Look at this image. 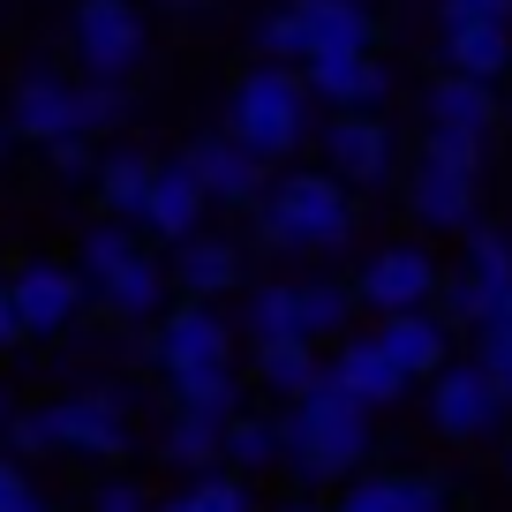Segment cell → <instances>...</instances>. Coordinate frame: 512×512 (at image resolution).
<instances>
[{
	"instance_id": "obj_1",
	"label": "cell",
	"mask_w": 512,
	"mask_h": 512,
	"mask_svg": "<svg viewBox=\"0 0 512 512\" xmlns=\"http://www.w3.org/2000/svg\"><path fill=\"white\" fill-rule=\"evenodd\" d=\"M279 445H287V467H302L309 482H339L369 460V407L347 400L332 377H317L279 415Z\"/></svg>"
},
{
	"instance_id": "obj_2",
	"label": "cell",
	"mask_w": 512,
	"mask_h": 512,
	"mask_svg": "<svg viewBox=\"0 0 512 512\" xmlns=\"http://www.w3.org/2000/svg\"><path fill=\"white\" fill-rule=\"evenodd\" d=\"M128 113V91L121 83H68L53 76V68H31V76L16 83V98H8V128H16V144H68V136H98V128H113Z\"/></svg>"
},
{
	"instance_id": "obj_3",
	"label": "cell",
	"mask_w": 512,
	"mask_h": 512,
	"mask_svg": "<svg viewBox=\"0 0 512 512\" xmlns=\"http://www.w3.org/2000/svg\"><path fill=\"white\" fill-rule=\"evenodd\" d=\"M166 264L128 234V219H98L83 234V294L113 309L121 324H144V317H166Z\"/></svg>"
},
{
	"instance_id": "obj_4",
	"label": "cell",
	"mask_w": 512,
	"mask_h": 512,
	"mask_svg": "<svg viewBox=\"0 0 512 512\" xmlns=\"http://www.w3.org/2000/svg\"><path fill=\"white\" fill-rule=\"evenodd\" d=\"M309 83L294 76L287 61H256L249 76L234 83V98H226V136L234 144H249L256 159H287L294 144L309 136Z\"/></svg>"
},
{
	"instance_id": "obj_5",
	"label": "cell",
	"mask_w": 512,
	"mask_h": 512,
	"mask_svg": "<svg viewBox=\"0 0 512 512\" xmlns=\"http://www.w3.org/2000/svg\"><path fill=\"white\" fill-rule=\"evenodd\" d=\"M256 226H264V249H347L354 241V196L347 181L324 166V174H287L272 196H264V211H256Z\"/></svg>"
},
{
	"instance_id": "obj_6",
	"label": "cell",
	"mask_w": 512,
	"mask_h": 512,
	"mask_svg": "<svg viewBox=\"0 0 512 512\" xmlns=\"http://www.w3.org/2000/svg\"><path fill=\"white\" fill-rule=\"evenodd\" d=\"M264 61H324V53H369L377 23L362 0H287L279 16H264L256 31Z\"/></svg>"
},
{
	"instance_id": "obj_7",
	"label": "cell",
	"mask_w": 512,
	"mask_h": 512,
	"mask_svg": "<svg viewBox=\"0 0 512 512\" xmlns=\"http://www.w3.org/2000/svg\"><path fill=\"white\" fill-rule=\"evenodd\" d=\"M68 46H76V61H83L91 83H128L144 68V46H151L144 8H136V0H83L76 23H68Z\"/></svg>"
},
{
	"instance_id": "obj_8",
	"label": "cell",
	"mask_w": 512,
	"mask_h": 512,
	"mask_svg": "<svg viewBox=\"0 0 512 512\" xmlns=\"http://www.w3.org/2000/svg\"><path fill=\"white\" fill-rule=\"evenodd\" d=\"M437 302H445V324H475L482 332V324L512 302V234L467 226V256H460V272L437 287Z\"/></svg>"
},
{
	"instance_id": "obj_9",
	"label": "cell",
	"mask_w": 512,
	"mask_h": 512,
	"mask_svg": "<svg viewBox=\"0 0 512 512\" xmlns=\"http://www.w3.org/2000/svg\"><path fill=\"white\" fill-rule=\"evenodd\" d=\"M505 392H497V377L482 362H445L430 377V430L452 437V445H482V437H497V422H505Z\"/></svg>"
},
{
	"instance_id": "obj_10",
	"label": "cell",
	"mask_w": 512,
	"mask_h": 512,
	"mask_svg": "<svg viewBox=\"0 0 512 512\" xmlns=\"http://www.w3.org/2000/svg\"><path fill=\"white\" fill-rule=\"evenodd\" d=\"M437 287H445V272H437V256L415 249V241H392V249H377L362 264V279H354V309H377V317H400V309H430Z\"/></svg>"
},
{
	"instance_id": "obj_11",
	"label": "cell",
	"mask_w": 512,
	"mask_h": 512,
	"mask_svg": "<svg viewBox=\"0 0 512 512\" xmlns=\"http://www.w3.org/2000/svg\"><path fill=\"white\" fill-rule=\"evenodd\" d=\"M166 377H189V369H226L234 362V324L219 317L211 302H174L159 317V339H151Z\"/></svg>"
},
{
	"instance_id": "obj_12",
	"label": "cell",
	"mask_w": 512,
	"mask_h": 512,
	"mask_svg": "<svg viewBox=\"0 0 512 512\" xmlns=\"http://www.w3.org/2000/svg\"><path fill=\"white\" fill-rule=\"evenodd\" d=\"M8 287H16L23 339H61L68 324L83 317V272H68V264L31 256V264H16V272H8Z\"/></svg>"
},
{
	"instance_id": "obj_13",
	"label": "cell",
	"mask_w": 512,
	"mask_h": 512,
	"mask_svg": "<svg viewBox=\"0 0 512 512\" xmlns=\"http://www.w3.org/2000/svg\"><path fill=\"white\" fill-rule=\"evenodd\" d=\"M53 437H61V452H83V460H121V452L136 445V437H128L121 400H106V392L53 400Z\"/></svg>"
},
{
	"instance_id": "obj_14",
	"label": "cell",
	"mask_w": 512,
	"mask_h": 512,
	"mask_svg": "<svg viewBox=\"0 0 512 512\" xmlns=\"http://www.w3.org/2000/svg\"><path fill=\"white\" fill-rule=\"evenodd\" d=\"M181 159H189V174L204 181L211 204H256V196H264V159H256L249 144H234L226 128L219 136H196Z\"/></svg>"
},
{
	"instance_id": "obj_15",
	"label": "cell",
	"mask_w": 512,
	"mask_h": 512,
	"mask_svg": "<svg viewBox=\"0 0 512 512\" xmlns=\"http://www.w3.org/2000/svg\"><path fill=\"white\" fill-rule=\"evenodd\" d=\"M475 196L482 181L460 174V166H437V159H415V181H407V211L437 234H467L475 226Z\"/></svg>"
},
{
	"instance_id": "obj_16",
	"label": "cell",
	"mask_w": 512,
	"mask_h": 512,
	"mask_svg": "<svg viewBox=\"0 0 512 512\" xmlns=\"http://www.w3.org/2000/svg\"><path fill=\"white\" fill-rule=\"evenodd\" d=\"M204 181L189 174V159H166L159 174H151V189H144V211H136V226L144 234H159V241H189L196 226H204Z\"/></svg>"
},
{
	"instance_id": "obj_17",
	"label": "cell",
	"mask_w": 512,
	"mask_h": 512,
	"mask_svg": "<svg viewBox=\"0 0 512 512\" xmlns=\"http://www.w3.org/2000/svg\"><path fill=\"white\" fill-rule=\"evenodd\" d=\"M166 279H174L181 302H219L226 287H241V249L196 226L189 241H174V256H166Z\"/></svg>"
},
{
	"instance_id": "obj_18",
	"label": "cell",
	"mask_w": 512,
	"mask_h": 512,
	"mask_svg": "<svg viewBox=\"0 0 512 512\" xmlns=\"http://www.w3.org/2000/svg\"><path fill=\"white\" fill-rule=\"evenodd\" d=\"M377 347L400 362V377H437L452 362V324L437 309H400V317H377Z\"/></svg>"
},
{
	"instance_id": "obj_19",
	"label": "cell",
	"mask_w": 512,
	"mask_h": 512,
	"mask_svg": "<svg viewBox=\"0 0 512 512\" xmlns=\"http://www.w3.org/2000/svg\"><path fill=\"white\" fill-rule=\"evenodd\" d=\"M324 159L339 181H384L392 174V128L377 113H332L324 121Z\"/></svg>"
},
{
	"instance_id": "obj_20",
	"label": "cell",
	"mask_w": 512,
	"mask_h": 512,
	"mask_svg": "<svg viewBox=\"0 0 512 512\" xmlns=\"http://www.w3.org/2000/svg\"><path fill=\"white\" fill-rule=\"evenodd\" d=\"M302 83L309 98H324L332 113H377L384 98V61H369V53H324V61H302Z\"/></svg>"
},
{
	"instance_id": "obj_21",
	"label": "cell",
	"mask_w": 512,
	"mask_h": 512,
	"mask_svg": "<svg viewBox=\"0 0 512 512\" xmlns=\"http://www.w3.org/2000/svg\"><path fill=\"white\" fill-rule=\"evenodd\" d=\"M324 377H332L339 392H347V400H362L369 415H377V407H392V400L407 392L400 362H392V354L377 347V332H369V339H339V354L324 362Z\"/></svg>"
},
{
	"instance_id": "obj_22",
	"label": "cell",
	"mask_w": 512,
	"mask_h": 512,
	"mask_svg": "<svg viewBox=\"0 0 512 512\" xmlns=\"http://www.w3.org/2000/svg\"><path fill=\"white\" fill-rule=\"evenodd\" d=\"M445 68L475 76V83H497L512 68V23H482V16L445 23Z\"/></svg>"
},
{
	"instance_id": "obj_23",
	"label": "cell",
	"mask_w": 512,
	"mask_h": 512,
	"mask_svg": "<svg viewBox=\"0 0 512 512\" xmlns=\"http://www.w3.org/2000/svg\"><path fill=\"white\" fill-rule=\"evenodd\" d=\"M430 128H460V136H490L497 128V83H475V76H437L430 98H422Z\"/></svg>"
},
{
	"instance_id": "obj_24",
	"label": "cell",
	"mask_w": 512,
	"mask_h": 512,
	"mask_svg": "<svg viewBox=\"0 0 512 512\" xmlns=\"http://www.w3.org/2000/svg\"><path fill=\"white\" fill-rule=\"evenodd\" d=\"M317 377H324V362H317V347H309V339H256V384H264V392L302 400Z\"/></svg>"
},
{
	"instance_id": "obj_25",
	"label": "cell",
	"mask_w": 512,
	"mask_h": 512,
	"mask_svg": "<svg viewBox=\"0 0 512 512\" xmlns=\"http://www.w3.org/2000/svg\"><path fill=\"white\" fill-rule=\"evenodd\" d=\"M151 174H159V159H144V151H113V159H98L91 189H98V204H106V219H128V226H136Z\"/></svg>"
},
{
	"instance_id": "obj_26",
	"label": "cell",
	"mask_w": 512,
	"mask_h": 512,
	"mask_svg": "<svg viewBox=\"0 0 512 512\" xmlns=\"http://www.w3.org/2000/svg\"><path fill=\"white\" fill-rule=\"evenodd\" d=\"M166 392H174V415H196V422L241 415V377H234V362H226V369H189V377H166Z\"/></svg>"
},
{
	"instance_id": "obj_27",
	"label": "cell",
	"mask_w": 512,
	"mask_h": 512,
	"mask_svg": "<svg viewBox=\"0 0 512 512\" xmlns=\"http://www.w3.org/2000/svg\"><path fill=\"white\" fill-rule=\"evenodd\" d=\"M287 460V445H279V415H226L219 430V467H234V475H256V467Z\"/></svg>"
},
{
	"instance_id": "obj_28",
	"label": "cell",
	"mask_w": 512,
	"mask_h": 512,
	"mask_svg": "<svg viewBox=\"0 0 512 512\" xmlns=\"http://www.w3.org/2000/svg\"><path fill=\"white\" fill-rule=\"evenodd\" d=\"M294 302H302V339L317 347V339H339L354 317V294L339 287V279H309V287H294Z\"/></svg>"
},
{
	"instance_id": "obj_29",
	"label": "cell",
	"mask_w": 512,
	"mask_h": 512,
	"mask_svg": "<svg viewBox=\"0 0 512 512\" xmlns=\"http://www.w3.org/2000/svg\"><path fill=\"white\" fill-rule=\"evenodd\" d=\"M219 430L226 422H196V415H174L159 437L166 467H189V475H204V467H219Z\"/></svg>"
},
{
	"instance_id": "obj_30",
	"label": "cell",
	"mask_w": 512,
	"mask_h": 512,
	"mask_svg": "<svg viewBox=\"0 0 512 512\" xmlns=\"http://www.w3.org/2000/svg\"><path fill=\"white\" fill-rule=\"evenodd\" d=\"M241 324H249V339H302V302H294V287H256Z\"/></svg>"
},
{
	"instance_id": "obj_31",
	"label": "cell",
	"mask_w": 512,
	"mask_h": 512,
	"mask_svg": "<svg viewBox=\"0 0 512 512\" xmlns=\"http://www.w3.org/2000/svg\"><path fill=\"white\" fill-rule=\"evenodd\" d=\"M181 497H189V512H256L249 475H234V467H204Z\"/></svg>"
},
{
	"instance_id": "obj_32",
	"label": "cell",
	"mask_w": 512,
	"mask_h": 512,
	"mask_svg": "<svg viewBox=\"0 0 512 512\" xmlns=\"http://www.w3.org/2000/svg\"><path fill=\"white\" fill-rule=\"evenodd\" d=\"M0 437H8L16 460H46V452H61V437H53V407H16Z\"/></svg>"
},
{
	"instance_id": "obj_33",
	"label": "cell",
	"mask_w": 512,
	"mask_h": 512,
	"mask_svg": "<svg viewBox=\"0 0 512 512\" xmlns=\"http://www.w3.org/2000/svg\"><path fill=\"white\" fill-rule=\"evenodd\" d=\"M475 362L490 369V377H497V392L512 400V302H505V309H497V317L475 332Z\"/></svg>"
},
{
	"instance_id": "obj_34",
	"label": "cell",
	"mask_w": 512,
	"mask_h": 512,
	"mask_svg": "<svg viewBox=\"0 0 512 512\" xmlns=\"http://www.w3.org/2000/svg\"><path fill=\"white\" fill-rule=\"evenodd\" d=\"M384 505L392 512H452V490L437 475H384Z\"/></svg>"
},
{
	"instance_id": "obj_35",
	"label": "cell",
	"mask_w": 512,
	"mask_h": 512,
	"mask_svg": "<svg viewBox=\"0 0 512 512\" xmlns=\"http://www.w3.org/2000/svg\"><path fill=\"white\" fill-rule=\"evenodd\" d=\"M422 159L460 166V174H475V181H482V136H460V128H430V136H422Z\"/></svg>"
},
{
	"instance_id": "obj_36",
	"label": "cell",
	"mask_w": 512,
	"mask_h": 512,
	"mask_svg": "<svg viewBox=\"0 0 512 512\" xmlns=\"http://www.w3.org/2000/svg\"><path fill=\"white\" fill-rule=\"evenodd\" d=\"M91 512H151V497L136 490V482H106V490L91 497Z\"/></svg>"
},
{
	"instance_id": "obj_37",
	"label": "cell",
	"mask_w": 512,
	"mask_h": 512,
	"mask_svg": "<svg viewBox=\"0 0 512 512\" xmlns=\"http://www.w3.org/2000/svg\"><path fill=\"white\" fill-rule=\"evenodd\" d=\"M482 16V23H512V0H445V23Z\"/></svg>"
},
{
	"instance_id": "obj_38",
	"label": "cell",
	"mask_w": 512,
	"mask_h": 512,
	"mask_svg": "<svg viewBox=\"0 0 512 512\" xmlns=\"http://www.w3.org/2000/svg\"><path fill=\"white\" fill-rule=\"evenodd\" d=\"M332 512H392V505H384V475L377 482H347V497H339Z\"/></svg>"
},
{
	"instance_id": "obj_39",
	"label": "cell",
	"mask_w": 512,
	"mask_h": 512,
	"mask_svg": "<svg viewBox=\"0 0 512 512\" xmlns=\"http://www.w3.org/2000/svg\"><path fill=\"white\" fill-rule=\"evenodd\" d=\"M53 166H61V174H98L91 136H68V144H53Z\"/></svg>"
},
{
	"instance_id": "obj_40",
	"label": "cell",
	"mask_w": 512,
	"mask_h": 512,
	"mask_svg": "<svg viewBox=\"0 0 512 512\" xmlns=\"http://www.w3.org/2000/svg\"><path fill=\"white\" fill-rule=\"evenodd\" d=\"M16 497H31V482H23V460H16V452H0V512L16 505Z\"/></svg>"
},
{
	"instance_id": "obj_41",
	"label": "cell",
	"mask_w": 512,
	"mask_h": 512,
	"mask_svg": "<svg viewBox=\"0 0 512 512\" xmlns=\"http://www.w3.org/2000/svg\"><path fill=\"white\" fill-rule=\"evenodd\" d=\"M23 339V317H16V287H8V272H0V347H16Z\"/></svg>"
},
{
	"instance_id": "obj_42",
	"label": "cell",
	"mask_w": 512,
	"mask_h": 512,
	"mask_svg": "<svg viewBox=\"0 0 512 512\" xmlns=\"http://www.w3.org/2000/svg\"><path fill=\"white\" fill-rule=\"evenodd\" d=\"M8 512H53V505H46V497L31 490V497H16V505H8Z\"/></svg>"
},
{
	"instance_id": "obj_43",
	"label": "cell",
	"mask_w": 512,
	"mask_h": 512,
	"mask_svg": "<svg viewBox=\"0 0 512 512\" xmlns=\"http://www.w3.org/2000/svg\"><path fill=\"white\" fill-rule=\"evenodd\" d=\"M8 151H16V128H8V121H0V159H8Z\"/></svg>"
},
{
	"instance_id": "obj_44",
	"label": "cell",
	"mask_w": 512,
	"mask_h": 512,
	"mask_svg": "<svg viewBox=\"0 0 512 512\" xmlns=\"http://www.w3.org/2000/svg\"><path fill=\"white\" fill-rule=\"evenodd\" d=\"M151 512H189V497H166V505H151Z\"/></svg>"
},
{
	"instance_id": "obj_45",
	"label": "cell",
	"mask_w": 512,
	"mask_h": 512,
	"mask_svg": "<svg viewBox=\"0 0 512 512\" xmlns=\"http://www.w3.org/2000/svg\"><path fill=\"white\" fill-rule=\"evenodd\" d=\"M8 415H16V400H8V392H0V430H8Z\"/></svg>"
},
{
	"instance_id": "obj_46",
	"label": "cell",
	"mask_w": 512,
	"mask_h": 512,
	"mask_svg": "<svg viewBox=\"0 0 512 512\" xmlns=\"http://www.w3.org/2000/svg\"><path fill=\"white\" fill-rule=\"evenodd\" d=\"M279 512H324V505H279Z\"/></svg>"
},
{
	"instance_id": "obj_47",
	"label": "cell",
	"mask_w": 512,
	"mask_h": 512,
	"mask_svg": "<svg viewBox=\"0 0 512 512\" xmlns=\"http://www.w3.org/2000/svg\"><path fill=\"white\" fill-rule=\"evenodd\" d=\"M174 8H196V0H174Z\"/></svg>"
},
{
	"instance_id": "obj_48",
	"label": "cell",
	"mask_w": 512,
	"mask_h": 512,
	"mask_svg": "<svg viewBox=\"0 0 512 512\" xmlns=\"http://www.w3.org/2000/svg\"><path fill=\"white\" fill-rule=\"evenodd\" d=\"M505 460H512V452H505Z\"/></svg>"
}]
</instances>
